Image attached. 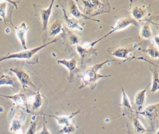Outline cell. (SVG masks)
I'll return each mask as SVG.
<instances>
[{
    "instance_id": "7a4b0ae2",
    "label": "cell",
    "mask_w": 159,
    "mask_h": 134,
    "mask_svg": "<svg viewBox=\"0 0 159 134\" xmlns=\"http://www.w3.org/2000/svg\"><path fill=\"white\" fill-rule=\"evenodd\" d=\"M58 41V39H55L52 41L48 42L47 43H45L40 46L32 48V49H27L26 50H23L18 52L12 53V54H8L7 55L5 56H2L0 57V62L9 59H29L33 57L34 55H35L38 52L41 50L44 47H47V45L53 44L54 42H56Z\"/></svg>"
},
{
    "instance_id": "836d02e7",
    "label": "cell",
    "mask_w": 159,
    "mask_h": 134,
    "mask_svg": "<svg viewBox=\"0 0 159 134\" xmlns=\"http://www.w3.org/2000/svg\"><path fill=\"white\" fill-rule=\"evenodd\" d=\"M156 134H159V128H158V129L157 130V132H156Z\"/></svg>"
},
{
    "instance_id": "4dcf8cb0",
    "label": "cell",
    "mask_w": 159,
    "mask_h": 134,
    "mask_svg": "<svg viewBox=\"0 0 159 134\" xmlns=\"http://www.w3.org/2000/svg\"><path fill=\"white\" fill-rule=\"evenodd\" d=\"M39 134H51L50 131L48 130V129L47 128V126H46V124H45V122L44 121L43 123V127H42V130H40Z\"/></svg>"
},
{
    "instance_id": "ac0fdd59",
    "label": "cell",
    "mask_w": 159,
    "mask_h": 134,
    "mask_svg": "<svg viewBox=\"0 0 159 134\" xmlns=\"http://www.w3.org/2000/svg\"><path fill=\"white\" fill-rule=\"evenodd\" d=\"M132 125L135 132L138 134H144L147 132V130L145 128V127L143 126L137 117H134L133 118Z\"/></svg>"
},
{
    "instance_id": "e0dca14e",
    "label": "cell",
    "mask_w": 159,
    "mask_h": 134,
    "mask_svg": "<svg viewBox=\"0 0 159 134\" xmlns=\"http://www.w3.org/2000/svg\"><path fill=\"white\" fill-rule=\"evenodd\" d=\"M31 104L32 110H37L39 109L42 105V97L41 94L37 92L35 95L30 97V98H27V103Z\"/></svg>"
},
{
    "instance_id": "f546056e",
    "label": "cell",
    "mask_w": 159,
    "mask_h": 134,
    "mask_svg": "<svg viewBox=\"0 0 159 134\" xmlns=\"http://www.w3.org/2000/svg\"><path fill=\"white\" fill-rule=\"evenodd\" d=\"M68 37H69L70 41L71 42V43L72 44H76L78 43L79 39H78V37L77 36L73 34L70 31H68Z\"/></svg>"
},
{
    "instance_id": "44dd1931",
    "label": "cell",
    "mask_w": 159,
    "mask_h": 134,
    "mask_svg": "<svg viewBox=\"0 0 159 134\" xmlns=\"http://www.w3.org/2000/svg\"><path fill=\"white\" fill-rule=\"evenodd\" d=\"M132 18L134 19L135 21H139L142 19L145 15V11L143 8L135 6L132 8L131 11Z\"/></svg>"
},
{
    "instance_id": "7402d4cb",
    "label": "cell",
    "mask_w": 159,
    "mask_h": 134,
    "mask_svg": "<svg viewBox=\"0 0 159 134\" xmlns=\"http://www.w3.org/2000/svg\"><path fill=\"white\" fill-rule=\"evenodd\" d=\"M121 90L122 92V102L120 103V106L122 108L123 110H125L126 111H130V112H133L132 109V106L130 104V100L127 96V95L126 94L124 89H123V87L121 86Z\"/></svg>"
},
{
    "instance_id": "484cf974",
    "label": "cell",
    "mask_w": 159,
    "mask_h": 134,
    "mask_svg": "<svg viewBox=\"0 0 159 134\" xmlns=\"http://www.w3.org/2000/svg\"><path fill=\"white\" fill-rule=\"evenodd\" d=\"M7 2L8 1H0V17L6 21V15L7 11Z\"/></svg>"
},
{
    "instance_id": "2e32d148",
    "label": "cell",
    "mask_w": 159,
    "mask_h": 134,
    "mask_svg": "<svg viewBox=\"0 0 159 134\" xmlns=\"http://www.w3.org/2000/svg\"><path fill=\"white\" fill-rule=\"evenodd\" d=\"M76 50L78 53L80 54L81 57V65L84 62V61L86 60L87 57L92 55L93 52L94 51V49H93V47H91L89 44L87 45V46H84V45H76Z\"/></svg>"
},
{
    "instance_id": "d4e9b609",
    "label": "cell",
    "mask_w": 159,
    "mask_h": 134,
    "mask_svg": "<svg viewBox=\"0 0 159 134\" xmlns=\"http://www.w3.org/2000/svg\"><path fill=\"white\" fill-rule=\"evenodd\" d=\"M76 130V127L73 123H71L70 125L63 126L60 130L57 132V134H70L74 133Z\"/></svg>"
},
{
    "instance_id": "52a82bcc",
    "label": "cell",
    "mask_w": 159,
    "mask_h": 134,
    "mask_svg": "<svg viewBox=\"0 0 159 134\" xmlns=\"http://www.w3.org/2000/svg\"><path fill=\"white\" fill-rule=\"evenodd\" d=\"M58 64L64 65L69 71V82H73L74 74L77 70V62L76 60L72 58L70 59H58L57 60Z\"/></svg>"
},
{
    "instance_id": "5b68a950",
    "label": "cell",
    "mask_w": 159,
    "mask_h": 134,
    "mask_svg": "<svg viewBox=\"0 0 159 134\" xmlns=\"http://www.w3.org/2000/svg\"><path fill=\"white\" fill-rule=\"evenodd\" d=\"M134 112L143 115L150 122H153L159 118V102L146 107L142 111Z\"/></svg>"
},
{
    "instance_id": "8992f818",
    "label": "cell",
    "mask_w": 159,
    "mask_h": 134,
    "mask_svg": "<svg viewBox=\"0 0 159 134\" xmlns=\"http://www.w3.org/2000/svg\"><path fill=\"white\" fill-rule=\"evenodd\" d=\"M68 11H69L70 14L75 19H78L80 18H83L84 19H89V20L96 21L98 22H100V20H99V19L91 18V17L87 16L86 15H85L84 14H83V12L80 10L78 5L76 4V3L75 1H68Z\"/></svg>"
},
{
    "instance_id": "4fadbf2b",
    "label": "cell",
    "mask_w": 159,
    "mask_h": 134,
    "mask_svg": "<svg viewBox=\"0 0 159 134\" xmlns=\"http://www.w3.org/2000/svg\"><path fill=\"white\" fill-rule=\"evenodd\" d=\"M108 52L111 55L120 59H129L132 57V49L129 47H117L112 49V51Z\"/></svg>"
},
{
    "instance_id": "7c38bea8",
    "label": "cell",
    "mask_w": 159,
    "mask_h": 134,
    "mask_svg": "<svg viewBox=\"0 0 159 134\" xmlns=\"http://www.w3.org/2000/svg\"><path fill=\"white\" fill-rule=\"evenodd\" d=\"M80 111H81L80 110H78L70 114H63L60 115H49V116L54 118L58 125L63 127V126L71 124L73 118L76 115H77L78 114H79L80 113Z\"/></svg>"
},
{
    "instance_id": "83f0119b",
    "label": "cell",
    "mask_w": 159,
    "mask_h": 134,
    "mask_svg": "<svg viewBox=\"0 0 159 134\" xmlns=\"http://www.w3.org/2000/svg\"><path fill=\"white\" fill-rule=\"evenodd\" d=\"M141 36L144 39H149L152 36V30L148 24H144L141 29Z\"/></svg>"
},
{
    "instance_id": "ba28073f",
    "label": "cell",
    "mask_w": 159,
    "mask_h": 134,
    "mask_svg": "<svg viewBox=\"0 0 159 134\" xmlns=\"http://www.w3.org/2000/svg\"><path fill=\"white\" fill-rule=\"evenodd\" d=\"M0 96L12 100L16 107H24L27 110H28L27 98L24 93L19 92L12 95H6L0 93Z\"/></svg>"
},
{
    "instance_id": "3957f363",
    "label": "cell",
    "mask_w": 159,
    "mask_h": 134,
    "mask_svg": "<svg viewBox=\"0 0 159 134\" xmlns=\"http://www.w3.org/2000/svg\"><path fill=\"white\" fill-rule=\"evenodd\" d=\"M130 25H134L135 26H138V23H137V21H135L134 19H133L132 17H123V18H121L120 19H119L116 24H115V26L114 27H112V29L108 32L107 33L106 35H104L103 37L98 39V40L96 41H94L91 43L89 44V45L91 46V47H93L98 42H99L100 41H101L102 39L106 38V37H107L108 36L111 35V34L114 33V32L116 31H120V30H122L126 27H127L129 26Z\"/></svg>"
},
{
    "instance_id": "9a60e30c",
    "label": "cell",
    "mask_w": 159,
    "mask_h": 134,
    "mask_svg": "<svg viewBox=\"0 0 159 134\" xmlns=\"http://www.w3.org/2000/svg\"><path fill=\"white\" fill-rule=\"evenodd\" d=\"M63 12L64 14V18L66 24V26L72 29H78L80 31H82L83 29V26L80 24V22L78 19H75L73 17H70L66 14V12L64 8H63Z\"/></svg>"
},
{
    "instance_id": "603a6c76",
    "label": "cell",
    "mask_w": 159,
    "mask_h": 134,
    "mask_svg": "<svg viewBox=\"0 0 159 134\" xmlns=\"http://www.w3.org/2000/svg\"><path fill=\"white\" fill-rule=\"evenodd\" d=\"M158 90H159V74L156 70H153L150 92L152 93H154L155 92H157Z\"/></svg>"
},
{
    "instance_id": "9c48e42d",
    "label": "cell",
    "mask_w": 159,
    "mask_h": 134,
    "mask_svg": "<svg viewBox=\"0 0 159 134\" xmlns=\"http://www.w3.org/2000/svg\"><path fill=\"white\" fill-rule=\"evenodd\" d=\"M29 26L24 22H22L19 26L15 27L16 37L18 39L19 41L20 42L21 45L22 46L24 50L27 49L25 37H26L27 32L29 30Z\"/></svg>"
},
{
    "instance_id": "d6986e66",
    "label": "cell",
    "mask_w": 159,
    "mask_h": 134,
    "mask_svg": "<svg viewBox=\"0 0 159 134\" xmlns=\"http://www.w3.org/2000/svg\"><path fill=\"white\" fill-rule=\"evenodd\" d=\"M62 31L63 27L61 22L57 19L52 24L49 30V35L50 37H54L60 34Z\"/></svg>"
},
{
    "instance_id": "d6a6232c",
    "label": "cell",
    "mask_w": 159,
    "mask_h": 134,
    "mask_svg": "<svg viewBox=\"0 0 159 134\" xmlns=\"http://www.w3.org/2000/svg\"><path fill=\"white\" fill-rule=\"evenodd\" d=\"M153 43L159 48V35L155 36L153 38Z\"/></svg>"
},
{
    "instance_id": "277c9868",
    "label": "cell",
    "mask_w": 159,
    "mask_h": 134,
    "mask_svg": "<svg viewBox=\"0 0 159 134\" xmlns=\"http://www.w3.org/2000/svg\"><path fill=\"white\" fill-rule=\"evenodd\" d=\"M10 70L16 75L20 83L24 87H32L35 88V85L31 80L29 75L24 70L17 67H14L11 68Z\"/></svg>"
},
{
    "instance_id": "5bb4252c",
    "label": "cell",
    "mask_w": 159,
    "mask_h": 134,
    "mask_svg": "<svg viewBox=\"0 0 159 134\" xmlns=\"http://www.w3.org/2000/svg\"><path fill=\"white\" fill-rule=\"evenodd\" d=\"M150 85V84H149L145 89L143 90H141L139 91L135 97V105L137 107L138 110L139 112L142 111V109L143 108V106L145 103V100H146V93L147 91V89L148 87Z\"/></svg>"
},
{
    "instance_id": "cb8c5ba5",
    "label": "cell",
    "mask_w": 159,
    "mask_h": 134,
    "mask_svg": "<svg viewBox=\"0 0 159 134\" xmlns=\"http://www.w3.org/2000/svg\"><path fill=\"white\" fill-rule=\"evenodd\" d=\"M14 79L12 77L6 74H0V86L9 85L14 87Z\"/></svg>"
},
{
    "instance_id": "6da1fadb",
    "label": "cell",
    "mask_w": 159,
    "mask_h": 134,
    "mask_svg": "<svg viewBox=\"0 0 159 134\" xmlns=\"http://www.w3.org/2000/svg\"><path fill=\"white\" fill-rule=\"evenodd\" d=\"M114 60H106L104 62H99L93 65V66L88 68L81 75V84L79 89H83L86 87H89L91 90H94L96 88L97 82L101 78L110 77L112 75H102L98 72V71L102 68L106 64L112 62Z\"/></svg>"
},
{
    "instance_id": "f1b7e54d",
    "label": "cell",
    "mask_w": 159,
    "mask_h": 134,
    "mask_svg": "<svg viewBox=\"0 0 159 134\" xmlns=\"http://www.w3.org/2000/svg\"><path fill=\"white\" fill-rule=\"evenodd\" d=\"M37 130V122H32L29 127L28 128L25 134H35Z\"/></svg>"
},
{
    "instance_id": "4316f807",
    "label": "cell",
    "mask_w": 159,
    "mask_h": 134,
    "mask_svg": "<svg viewBox=\"0 0 159 134\" xmlns=\"http://www.w3.org/2000/svg\"><path fill=\"white\" fill-rule=\"evenodd\" d=\"M146 50L150 57L155 59H159V50L154 44L148 45Z\"/></svg>"
},
{
    "instance_id": "8fae6325",
    "label": "cell",
    "mask_w": 159,
    "mask_h": 134,
    "mask_svg": "<svg viewBox=\"0 0 159 134\" xmlns=\"http://www.w3.org/2000/svg\"><path fill=\"white\" fill-rule=\"evenodd\" d=\"M54 0H52L49 5V6L47 8H40L39 9V14L40 16V20L42 24V30L45 31L47 28V26L48 24L49 19L52 14V7L53 4Z\"/></svg>"
},
{
    "instance_id": "30bf717a",
    "label": "cell",
    "mask_w": 159,
    "mask_h": 134,
    "mask_svg": "<svg viewBox=\"0 0 159 134\" xmlns=\"http://www.w3.org/2000/svg\"><path fill=\"white\" fill-rule=\"evenodd\" d=\"M83 5V10L87 14H89L91 12L99 10L102 7H106L104 2L101 1H80Z\"/></svg>"
},
{
    "instance_id": "ffe728a7",
    "label": "cell",
    "mask_w": 159,
    "mask_h": 134,
    "mask_svg": "<svg viewBox=\"0 0 159 134\" xmlns=\"http://www.w3.org/2000/svg\"><path fill=\"white\" fill-rule=\"evenodd\" d=\"M9 130L15 134H22L21 121L16 117L14 118L11 121Z\"/></svg>"
},
{
    "instance_id": "1f68e13d",
    "label": "cell",
    "mask_w": 159,
    "mask_h": 134,
    "mask_svg": "<svg viewBox=\"0 0 159 134\" xmlns=\"http://www.w3.org/2000/svg\"><path fill=\"white\" fill-rule=\"evenodd\" d=\"M138 59H140V60H145V61H146V62H148V63H150V64H152V65H155V66H156V67H157L158 69H159V65H157V64H155L154 63H153V62H152L151 61H150L149 60H148V59H145V58H144V57H138L137 58Z\"/></svg>"
}]
</instances>
